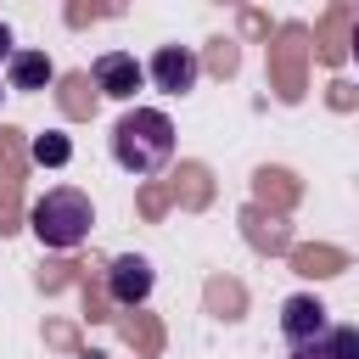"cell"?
Wrapping results in <instances>:
<instances>
[{
  "label": "cell",
  "instance_id": "cell-8",
  "mask_svg": "<svg viewBox=\"0 0 359 359\" xmlns=\"http://www.w3.org/2000/svg\"><path fill=\"white\" fill-rule=\"evenodd\" d=\"M292 359H359V325H331L325 337L292 348Z\"/></svg>",
  "mask_w": 359,
  "mask_h": 359
},
{
  "label": "cell",
  "instance_id": "cell-12",
  "mask_svg": "<svg viewBox=\"0 0 359 359\" xmlns=\"http://www.w3.org/2000/svg\"><path fill=\"white\" fill-rule=\"evenodd\" d=\"M79 359H107V353H79Z\"/></svg>",
  "mask_w": 359,
  "mask_h": 359
},
{
  "label": "cell",
  "instance_id": "cell-5",
  "mask_svg": "<svg viewBox=\"0 0 359 359\" xmlns=\"http://www.w3.org/2000/svg\"><path fill=\"white\" fill-rule=\"evenodd\" d=\"M90 73H95V90L112 95V101H135V90L146 84V67H140L129 50H101V56L90 62Z\"/></svg>",
  "mask_w": 359,
  "mask_h": 359
},
{
  "label": "cell",
  "instance_id": "cell-4",
  "mask_svg": "<svg viewBox=\"0 0 359 359\" xmlns=\"http://www.w3.org/2000/svg\"><path fill=\"white\" fill-rule=\"evenodd\" d=\"M325 331H331V309H325L320 297L297 292V297L280 303V337H286V348H303V342H314V337H325Z\"/></svg>",
  "mask_w": 359,
  "mask_h": 359
},
{
  "label": "cell",
  "instance_id": "cell-1",
  "mask_svg": "<svg viewBox=\"0 0 359 359\" xmlns=\"http://www.w3.org/2000/svg\"><path fill=\"white\" fill-rule=\"evenodd\" d=\"M112 163L123 174H163L174 163V118L163 107H129L112 123Z\"/></svg>",
  "mask_w": 359,
  "mask_h": 359
},
{
  "label": "cell",
  "instance_id": "cell-3",
  "mask_svg": "<svg viewBox=\"0 0 359 359\" xmlns=\"http://www.w3.org/2000/svg\"><path fill=\"white\" fill-rule=\"evenodd\" d=\"M196 73H202V62H196L191 45H157L151 62H146V79H151L163 95H185V90H196Z\"/></svg>",
  "mask_w": 359,
  "mask_h": 359
},
{
  "label": "cell",
  "instance_id": "cell-13",
  "mask_svg": "<svg viewBox=\"0 0 359 359\" xmlns=\"http://www.w3.org/2000/svg\"><path fill=\"white\" fill-rule=\"evenodd\" d=\"M0 95H6V90H0Z\"/></svg>",
  "mask_w": 359,
  "mask_h": 359
},
{
  "label": "cell",
  "instance_id": "cell-6",
  "mask_svg": "<svg viewBox=\"0 0 359 359\" xmlns=\"http://www.w3.org/2000/svg\"><path fill=\"white\" fill-rule=\"evenodd\" d=\"M151 258H140V252H118L112 264H107V292H112V303H146L151 297Z\"/></svg>",
  "mask_w": 359,
  "mask_h": 359
},
{
  "label": "cell",
  "instance_id": "cell-10",
  "mask_svg": "<svg viewBox=\"0 0 359 359\" xmlns=\"http://www.w3.org/2000/svg\"><path fill=\"white\" fill-rule=\"evenodd\" d=\"M11 50H17V45H11V28L0 22V67H6V56H11Z\"/></svg>",
  "mask_w": 359,
  "mask_h": 359
},
{
  "label": "cell",
  "instance_id": "cell-11",
  "mask_svg": "<svg viewBox=\"0 0 359 359\" xmlns=\"http://www.w3.org/2000/svg\"><path fill=\"white\" fill-rule=\"evenodd\" d=\"M353 62H359V28H353Z\"/></svg>",
  "mask_w": 359,
  "mask_h": 359
},
{
  "label": "cell",
  "instance_id": "cell-7",
  "mask_svg": "<svg viewBox=\"0 0 359 359\" xmlns=\"http://www.w3.org/2000/svg\"><path fill=\"white\" fill-rule=\"evenodd\" d=\"M50 79H56V62H50L45 50H11V56H6V90L34 95V90H45Z\"/></svg>",
  "mask_w": 359,
  "mask_h": 359
},
{
  "label": "cell",
  "instance_id": "cell-2",
  "mask_svg": "<svg viewBox=\"0 0 359 359\" xmlns=\"http://www.w3.org/2000/svg\"><path fill=\"white\" fill-rule=\"evenodd\" d=\"M90 224H95V208H90V196L73 191V185L45 191V196L34 202V213H28V230H34L39 247H50V252H73V247L90 236Z\"/></svg>",
  "mask_w": 359,
  "mask_h": 359
},
{
  "label": "cell",
  "instance_id": "cell-9",
  "mask_svg": "<svg viewBox=\"0 0 359 359\" xmlns=\"http://www.w3.org/2000/svg\"><path fill=\"white\" fill-rule=\"evenodd\" d=\"M34 157H39V163H67L73 146H67V135H39V140H34Z\"/></svg>",
  "mask_w": 359,
  "mask_h": 359
}]
</instances>
